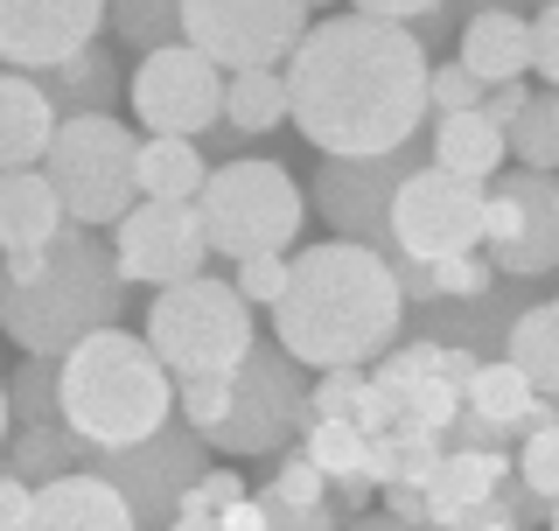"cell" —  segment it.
Here are the masks:
<instances>
[{"label": "cell", "instance_id": "cell-19", "mask_svg": "<svg viewBox=\"0 0 559 531\" xmlns=\"http://www.w3.org/2000/svg\"><path fill=\"white\" fill-rule=\"evenodd\" d=\"M35 78V92L49 98V113L57 119H78V113H112L119 105V63H112V49L98 43H84V49H70L63 63H49V70H28Z\"/></svg>", "mask_w": 559, "mask_h": 531}, {"label": "cell", "instance_id": "cell-20", "mask_svg": "<svg viewBox=\"0 0 559 531\" xmlns=\"http://www.w3.org/2000/svg\"><path fill=\"white\" fill-rule=\"evenodd\" d=\"M63 224L70 217H63V203H57L43 168H0V259L49 245Z\"/></svg>", "mask_w": 559, "mask_h": 531}, {"label": "cell", "instance_id": "cell-32", "mask_svg": "<svg viewBox=\"0 0 559 531\" xmlns=\"http://www.w3.org/2000/svg\"><path fill=\"white\" fill-rule=\"evenodd\" d=\"M301 455H308L322 475L364 469V434H357V420H308V427H301Z\"/></svg>", "mask_w": 559, "mask_h": 531}, {"label": "cell", "instance_id": "cell-5", "mask_svg": "<svg viewBox=\"0 0 559 531\" xmlns=\"http://www.w3.org/2000/svg\"><path fill=\"white\" fill-rule=\"evenodd\" d=\"M197 210V232L210 252L224 259H245V252H287L301 238V217H308V197L294 182L287 162H217L203 175V189L189 197Z\"/></svg>", "mask_w": 559, "mask_h": 531}, {"label": "cell", "instance_id": "cell-46", "mask_svg": "<svg viewBox=\"0 0 559 531\" xmlns=\"http://www.w3.org/2000/svg\"><path fill=\"white\" fill-rule=\"evenodd\" d=\"M357 14H378V22H413V14L441 8V0H349Z\"/></svg>", "mask_w": 559, "mask_h": 531}, {"label": "cell", "instance_id": "cell-3", "mask_svg": "<svg viewBox=\"0 0 559 531\" xmlns=\"http://www.w3.org/2000/svg\"><path fill=\"white\" fill-rule=\"evenodd\" d=\"M127 308V280L92 224H63L49 245L0 259V329L22 357H63L78 335L112 329Z\"/></svg>", "mask_w": 559, "mask_h": 531}, {"label": "cell", "instance_id": "cell-21", "mask_svg": "<svg viewBox=\"0 0 559 531\" xmlns=\"http://www.w3.org/2000/svg\"><path fill=\"white\" fill-rule=\"evenodd\" d=\"M454 63H462L476 84L524 78V70H532L524 14H511V8H483V14H468V28H462V57H454Z\"/></svg>", "mask_w": 559, "mask_h": 531}, {"label": "cell", "instance_id": "cell-13", "mask_svg": "<svg viewBox=\"0 0 559 531\" xmlns=\"http://www.w3.org/2000/svg\"><path fill=\"white\" fill-rule=\"evenodd\" d=\"M182 43L203 49L217 70L280 63L308 28V0H175Z\"/></svg>", "mask_w": 559, "mask_h": 531}, {"label": "cell", "instance_id": "cell-42", "mask_svg": "<svg viewBox=\"0 0 559 531\" xmlns=\"http://www.w3.org/2000/svg\"><path fill=\"white\" fill-rule=\"evenodd\" d=\"M259 510H266V531H336L329 504H259Z\"/></svg>", "mask_w": 559, "mask_h": 531}, {"label": "cell", "instance_id": "cell-48", "mask_svg": "<svg viewBox=\"0 0 559 531\" xmlns=\"http://www.w3.org/2000/svg\"><path fill=\"white\" fill-rule=\"evenodd\" d=\"M162 531H217V510H175Z\"/></svg>", "mask_w": 559, "mask_h": 531}, {"label": "cell", "instance_id": "cell-50", "mask_svg": "<svg viewBox=\"0 0 559 531\" xmlns=\"http://www.w3.org/2000/svg\"><path fill=\"white\" fill-rule=\"evenodd\" d=\"M8 427L14 420H8V378H0V440H8Z\"/></svg>", "mask_w": 559, "mask_h": 531}, {"label": "cell", "instance_id": "cell-41", "mask_svg": "<svg viewBox=\"0 0 559 531\" xmlns=\"http://www.w3.org/2000/svg\"><path fill=\"white\" fill-rule=\"evenodd\" d=\"M524 98H532V84H524V78H503V84H483V98H476V113L489 119V127H511V119L524 113Z\"/></svg>", "mask_w": 559, "mask_h": 531}, {"label": "cell", "instance_id": "cell-14", "mask_svg": "<svg viewBox=\"0 0 559 531\" xmlns=\"http://www.w3.org/2000/svg\"><path fill=\"white\" fill-rule=\"evenodd\" d=\"M133 119L147 133H175V140H203L217 127V105H224V70L189 43H162L147 49L127 84Z\"/></svg>", "mask_w": 559, "mask_h": 531}, {"label": "cell", "instance_id": "cell-34", "mask_svg": "<svg viewBox=\"0 0 559 531\" xmlns=\"http://www.w3.org/2000/svg\"><path fill=\"white\" fill-rule=\"evenodd\" d=\"M518 483L532 489L538 504H552V489H559V420H538V427H524V448H518Z\"/></svg>", "mask_w": 559, "mask_h": 531}, {"label": "cell", "instance_id": "cell-22", "mask_svg": "<svg viewBox=\"0 0 559 531\" xmlns=\"http://www.w3.org/2000/svg\"><path fill=\"white\" fill-rule=\"evenodd\" d=\"M49 127H57V113L28 70H0V168H35L49 148Z\"/></svg>", "mask_w": 559, "mask_h": 531}, {"label": "cell", "instance_id": "cell-15", "mask_svg": "<svg viewBox=\"0 0 559 531\" xmlns=\"http://www.w3.org/2000/svg\"><path fill=\"white\" fill-rule=\"evenodd\" d=\"M203 259H210V245H203L189 203L140 197L127 217H112V266H119L127 287H175V280H197Z\"/></svg>", "mask_w": 559, "mask_h": 531}, {"label": "cell", "instance_id": "cell-31", "mask_svg": "<svg viewBox=\"0 0 559 531\" xmlns=\"http://www.w3.org/2000/svg\"><path fill=\"white\" fill-rule=\"evenodd\" d=\"M8 420L14 427H49L57 420V357H22L8 378Z\"/></svg>", "mask_w": 559, "mask_h": 531}, {"label": "cell", "instance_id": "cell-17", "mask_svg": "<svg viewBox=\"0 0 559 531\" xmlns=\"http://www.w3.org/2000/svg\"><path fill=\"white\" fill-rule=\"evenodd\" d=\"M14 531H140V524L105 475L70 469V475H49V483L28 489V518Z\"/></svg>", "mask_w": 559, "mask_h": 531}, {"label": "cell", "instance_id": "cell-24", "mask_svg": "<svg viewBox=\"0 0 559 531\" xmlns=\"http://www.w3.org/2000/svg\"><path fill=\"white\" fill-rule=\"evenodd\" d=\"M203 148L197 140H175V133H140L133 148V189L140 197H162V203H189L203 189Z\"/></svg>", "mask_w": 559, "mask_h": 531}, {"label": "cell", "instance_id": "cell-6", "mask_svg": "<svg viewBox=\"0 0 559 531\" xmlns=\"http://www.w3.org/2000/svg\"><path fill=\"white\" fill-rule=\"evenodd\" d=\"M140 343L162 357L168 378H224L259 343V329H252V308L238 300V287L197 273L147 300V335Z\"/></svg>", "mask_w": 559, "mask_h": 531}, {"label": "cell", "instance_id": "cell-4", "mask_svg": "<svg viewBox=\"0 0 559 531\" xmlns=\"http://www.w3.org/2000/svg\"><path fill=\"white\" fill-rule=\"evenodd\" d=\"M57 420L78 440L127 448V440L154 434L162 420H175V378L162 370V357L119 322L92 329L57 357Z\"/></svg>", "mask_w": 559, "mask_h": 531}, {"label": "cell", "instance_id": "cell-12", "mask_svg": "<svg viewBox=\"0 0 559 531\" xmlns=\"http://www.w3.org/2000/svg\"><path fill=\"white\" fill-rule=\"evenodd\" d=\"M483 245H489V273L546 280L559 266V182L552 175L518 168L497 189H483Z\"/></svg>", "mask_w": 559, "mask_h": 531}, {"label": "cell", "instance_id": "cell-23", "mask_svg": "<svg viewBox=\"0 0 559 531\" xmlns=\"http://www.w3.org/2000/svg\"><path fill=\"white\" fill-rule=\"evenodd\" d=\"M462 405L476 420H489L497 434H524V427H538V420H552V399H538L511 364H476L468 385H462Z\"/></svg>", "mask_w": 559, "mask_h": 531}, {"label": "cell", "instance_id": "cell-10", "mask_svg": "<svg viewBox=\"0 0 559 531\" xmlns=\"http://www.w3.org/2000/svg\"><path fill=\"white\" fill-rule=\"evenodd\" d=\"M427 162V140H399V148L384 154H322V175H314V203H322V217L336 224L349 245H364V252L392 259V189L406 182V175Z\"/></svg>", "mask_w": 559, "mask_h": 531}, {"label": "cell", "instance_id": "cell-51", "mask_svg": "<svg viewBox=\"0 0 559 531\" xmlns=\"http://www.w3.org/2000/svg\"><path fill=\"white\" fill-rule=\"evenodd\" d=\"M308 8H314V0H308Z\"/></svg>", "mask_w": 559, "mask_h": 531}, {"label": "cell", "instance_id": "cell-8", "mask_svg": "<svg viewBox=\"0 0 559 531\" xmlns=\"http://www.w3.org/2000/svg\"><path fill=\"white\" fill-rule=\"evenodd\" d=\"M210 462L203 434H189L182 420H162L154 434L127 440V448H98V440H78V469L105 475V483L127 497L133 524L140 531H162L175 518V504H182V489L197 483V469Z\"/></svg>", "mask_w": 559, "mask_h": 531}, {"label": "cell", "instance_id": "cell-28", "mask_svg": "<svg viewBox=\"0 0 559 531\" xmlns=\"http://www.w3.org/2000/svg\"><path fill=\"white\" fill-rule=\"evenodd\" d=\"M217 119H231L238 133H273L287 119V84H280V63H252L224 78V105Z\"/></svg>", "mask_w": 559, "mask_h": 531}, {"label": "cell", "instance_id": "cell-9", "mask_svg": "<svg viewBox=\"0 0 559 531\" xmlns=\"http://www.w3.org/2000/svg\"><path fill=\"white\" fill-rule=\"evenodd\" d=\"M301 427H308V378H301V364H294L280 343H252L238 357V370H231V405H224V420L203 434V448H217V455H266V448H287Z\"/></svg>", "mask_w": 559, "mask_h": 531}, {"label": "cell", "instance_id": "cell-35", "mask_svg": "<svg viewBox=\"0 0 559 531\" xmlns=\"http://www.w3.org/2000/svg\"><path fill=\"white\" fill-rule=\"evenodd\" d=\"M259 504H329V475L314 469V462H308L301 448H294L287 462L273 469V483L259 489Z\"/></svg>", "mask_w": 559, "mask_h": 531}, {"label": "cell", "instance_id": "cell-11", "mask_svg": "<svg viewBox=\"0 0 559 531\" xmlns=\"http://www.w3.org/2000/svg\"><path fill=\"white\" fill-rule=\"evenodd\" d=\"M483 245V182L419 162L392 189V252L399 259H448Z\"/></svg>", "mask_w": 559, "mask_h": 531}, {"label": "cell", "instance_id": "cell-16", "mask_svg": "<svg viewBox=\"0 0 559 531\" xmlns=\"http://www.w3.org/2000/svg\"><path fill=\"white\" fill-rule=\"evenodd\" d=\"M105 28V0H0V63L49 70Z\"/></svg>", "mask_w": 559, "mask_h": 531}, {"label": "cell", "instance_id": "cell-43", "mask_svg": "<svg viewBox=\"0 0 559 531\" xmlns=\"http://www.w3.org/2000/svg\"><path fill=\"white\" fill-rule=\"evenodd\" d=\"M349 420H357V434H384V427L399 420V399L384 392V385L364 378V392H357V405H349Z\"/></svg>", "mask_w": 559, "mask_h": 531}, {"label": "cell", "instance_id": "cell-38", "mask_svg": "<svg viewBox=\"0 0 559 531\" xmlns=\"http://www.w3.org/2000/svg\"><path fill=\"white\" fill-rule=\"evenodd\" d=\"M483 84L462 63H427V113H476Z\"/></svg>", "mask_w": 559, "mask_h": 531}, {"label": "cell", "instance_id": "cell-44", "mask_svg": "<svg viewBox=\"0 0 559 531\" xmlns=\"http://www.w3.org/2000/svg\"><path fill=\"white\" fill-rule=\"evenodd\" d=\"M384 489V518H399V524H427V497H419L413 483H378Z\"/></svg>", "mask_w": 559, "mask_h": 531}, {"label": "cell", "instance_id": "cell-18", "mask_svg": "<svg viewBox=\"0 0 559 531\" xmlns=\"http://www.w3.org/2000/svg\"><path fill=\"white\" fill-rule=\"evenodd\" d=\"M503 475H511V448H448L441 440V462H433L427 489H419V497H427V531H448L468 504H483Z\"/></svg>", "mask_w": 559, "mask_h": 531}, {"label": "cell", "instance_id": "cell-30", "mask_svg": "<svg viewBox=\"0 0 559 531\" xmlns=\"http://www.w3.org/2000/svg\"><path fill=\"white\" fill-rule=\"evenodd\" d=\"M105 14H112V35L133 49L182 43V8L175 0H105Z\"/></svg>", "mask_w": 559, "mask_h": 531}, {"label": "cell", "instance_id": "cell-1", "mask_svg": "<svg viewBox=\"0 0 559 531\" xmlns=\"http://www.w3.org/2000/svg\"><path fill=\"white\" fill-rule=\"evenodd\" d=\"M280 84L301 140L336 162L384 154L427 127V43L406 22H378L357 8L308 22Z\"/></svg>", "mask_w": 559, "mask_h": 531}, {"label": "cell", "instance_id": "cell-37", "mask_svg": "<svg viewBox=\"0 0 559 531\" xmlns=\"http://www.w3.org/2000/svg\"><path fill=\"white\" fill-rule=\"evenodd\" d=\"M364 392V364H336L308 385V420H349V405Z\"/></svg>", "mask_w": 559, "mask_h": 531}, {"label": "cell", "instance_id": "cell-7", "mask_svg": "<svg viewBox=\"0 0 559 531\" xmlns=\"http://www.w3.org/2000/svg\"><path fill=\"white\" fill-rule=\"evenodd\" d=\"M133 148L140 133L112 113H78V119H57L49 127V148H43V175L57 189L63 217L70 224H112L140 203L133 189Z\"/></svg>", "mask_w": 559, "mask_h": 531}, {"label": "cell", "instance_id": "cell-26", "mask_svg": "<svg viewBox=\"0 0 559 531\" xmlns=\"http://www.w3.org/2000/svg\"><path fill=\"white\" fill-rule=\"evenodd\" d=\"M427 162L448 168V175H489L503 168V133L489 127L483 113H433V133H427Z\"/></svg>", "mask_w": 559, "mask_h": 531}, {"label": "cell", "instance_id": "cell-39", "mask_svg": "<svg viewBox=\"0 0 559 531\" xmlns=\"http://www.w3.org/2000/svg\"><path fill=\"white\" fill-rule=\"evenodd\" d=\"M245 497V475L238 469H197V483H189L182 489V504H175V510H224V504H238Z\"/></svg>", "mask_w": 559, "mask_h": 531}, {"label": "cell", "instance_id": "cell-33", "mask_svg": "<svg viewBox=\"0 0 559 531\" xmlns=\"http://www.w3.org/2000/svg\"><path fill=\"white\" fill-rule=\"evenodd\" d=\"M392 399H399V420H413V427H427V434H448V420L462 413V392H454L448 378H433V370L427 378H406Z\"/></svg>", "mask_w": 559, "mask_h": 531}, {"label": "cell", "instance_id": "cell-47", "mask_svg": "<svg viewBox=\"0 0 559 531\" xmlns=\"http://www.w3.org/2000/svg\"><path fill=\"white\" fill-rule=\"evenodd\" d=\"M329 489H336V497H343L349 510H364V504L378 497V483H371V475H364V469H349V475H329Z\"/></svg>", "mask_w": 559, "mask_h": 531}, {"label": "cell", "instance_id": "cell-25", "mask_svg": "<svg viewBox=\"0 0 559 531\" xmlns=\"http://www.w3.org/2000/svg\"><path fill=\"white\" fill-rule=\"evenodd\" d=\"M503 364H511L538 399L559 392V308L552 300H532V308L511 315V329H503Z\"/></svg>", "mask_w": 559, "mask_h": 531}, {"label": "cell", "instance_id": "cell-49", "mask_svg": "<svg viewBox=\"0 0 559 531\" xmlns=\"http://www.w3.org/2000/svg\"><path fill=\"white\" fill-rule=\"evenodd\" d=\"M349 531H427V524H399V518H357Z\"/></svg>", "mask_w": 559, "mask_h": 531}, {"label": "cell", "instance_id": "cell-40", "mask_svg": "<svg viewBox=\"0 0 559 531\" xmlns=\"http://www.w3.org/2000/svg\"><path fill=\"white\" fill-rule=\"evenodd\" d=\"M524 43H532V70L538 78H559V8L538 0V14L524 22Z\"/></svg>", "mask_w": 559, "mask_h": 531}, {"label": "cell", "instance_id": "cell-27", "mask_svg": "<svg viewBox=\"0 0 559 531\" xmlns=\"http://www.w3.org/2000/svg\"><path fill=\"white\" fill-rule=\"evenodd\" d=\"M0 469L22 475V483H49V475H70L78 469V434L63 427V420H49V427H8L0 440Z\"/></svg>", "mask_w": 559, "mask_h": 531}, {"label": "cell", "instance_id": "cell-29", "mask_svg": "<svg viewBox=\"0 0 559 531\" xmlns=\"http://www.w3.org/2000/svg\"><path fill=\"white\" fill-rule=\"evenodd\" d=\"M503 148H511L524 168L552 175V162H559V92H532V98H524V113L503 127Z\"/></svg>", "mask_w": 559, "mask_h": 531}, {"label": "cell", "instance_id": "cell-2", "mask_svg": "<svg viewBox=\"0 0 559 531\" xmlns=\"http://www.w3.org/2000/svg\"><path fill=\"white\" fill-rule=\"evenodd\" d=\"M399 322H406V294L392 266L349 238L294 252L287 287L273 300V343L301 370L371 364L378 350L399 343Z\"/></svg>", "mask_w": 559, "mask_h": 531}, {"label": "cell", "instance_id": "cell-36", "mask_svg": "<svg viewBox=\"0 0 559 531\" xmlns=\"http://www.w3.org/2000/svg\"><path fill=\"white\" fill-rule=\"evenodd\" d=\"M231 266H238L231 287H238L245 308H273L280 287H287V259H280V252H245V259H231Z\"/></svg>", "mask_w": 559, "mask_h": 531}, {"label": "cell", "instance_id": "cell-45", "mask_svg": "<svg viewBox=\"0 0 559 531\" xmlns=\"http://www.w3.org/2000/svg\"><path fill=\"white\" fill-rule=\"evenodd\" d=\"M22 518H28V483H22V475H8V469H0V531H14Z\"/></svg>", "mask_w": 559, "mask_h": 531}]
</instances>
